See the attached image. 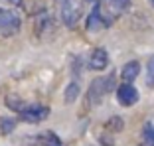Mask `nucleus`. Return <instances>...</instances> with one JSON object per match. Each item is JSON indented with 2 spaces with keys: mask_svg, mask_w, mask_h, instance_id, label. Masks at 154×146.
<instances>
[{
  "mask_svg": "<svg viewBox=\"0 0 154 146\" xmlns=\"http://www.w3.org/2000/svg\"><path fill=\"white\" fill-rule=\"evenodd\" d=\"M2 2H6V4H10V6H20L22 4V0H2Z\"/></svg>",
  "mask_w": 154,
  "mask_h": 146,
  "instance_id": "16",
  "label": "nucleus"
},
{
  "mask_svg": "<svg viewBox=\"0 0 154 146\" xmlns=\"http://www.w3.org/2000/svg\"><path fill=\"white\" fill-rule=\"evenodd\" d=\"M115 85V75H107V77H97L91 81L89 91H87V99L91 105H99L101 101L105 99V95L113 89Z\"/></svg>",
  "mask_w": 154,
  "mask_h": 146,
  "instance_id": "3",
  "label": "nucleus"
},
{
  "mask_svg": "<svg viewBox=\"0 0 154 146\" xmlns=\"http://www.w3.org/2000/svg\"><path fill=\"white\" fill-rule=\"evenodd\" d=\"M6 105L10 107L12 111H16V113H20V111L26 107V103H24L22 99H18V97H14V95H10V97H6Z\"/></svg>",
  "mask_w": 154,
  "mask_h": 146,
  "instance_id": "12",
  "label": "nucleus"
},
{
  "mask_svg": "<svg viewBox=\"0 0 154 146\" xmlns=\"http://www.w3.org/2000/svg\"><path fill=\"white\" fill-rule=\"evenodd\" d=\"M42 142H44V146H65L63 142L57 138V134H54V132L42 134Z\"/></svg>",
  "mask_w": 154,
  "mask_h": 146,
  "instance_id": "11",
  "label": "nucleus"
},
{
  "mask_svg": "<svg viewBox=\"0 0 154 146\" xmlns=\"http://www.w3.org/2000/svg\"><path fill=\"white\" fill-rule=\"evenodd\" d=\"M142 138H144V146H154V124L146 123L142 126Z\"/></svg>",
  "mask_w": 154,
  "mask_h": 146,
  "instance_id": "10",
  "label": "nucleus"
},
{
  "mask_svg": "<svg viewBox=\"0 0 154 146\" xmlns=\"http://www.w3.org/2000/svg\"><path fill=\"white\" fill-rule=\"evenodd\" d=\"M20 117H22V120H26V123L36 124V123H42V120H45L50 117V109L45 105H38V103H34V105L26 103V107L20 111Z\"/></svg>",
  "mask_w": 154,
  "mask_h": 146,
  "instance_id": "5",
  "label": "nucleus"
},
{
  "mask_svg": "<svg viewBox=\"0 0 154 146\" xmlns=\"http://www.w3.org/2000/svg\"><path fill=\"white\" fill-rule=\"evenodd\" d=\"M122 126H125V123H122L121 117H113V119H109V123H107V128H111V130H122Z\"/></svg>",
  "mask_w": 154,
  "mask_h": 146,
  "instance_id": "15",
  "label": "nucleus"
},
{
  "mask_svg": "<svg viewBox=\"0 0 154 146\" xmlns=\"http://www.w3.org/2000/svg\"><path fill=\"white\" fill-rule=\"evenodd\" d=\"M93 2H95V6H93L91 12L99 18L101 26L109 28L111 24H115V20L128 8V2H131V0H93Z\"/></svg>",
  "mask_w": 154,
  "mask_h": 146,
  "instance_id": "1",
  "label": "nucleus"
},
{
  "mask_svg": "<svg viewBox=\"0 0 154 146\" xmlns=\"http://www.w3.org/2000/svg\"><path fill=\"white\" fill-rule=\"evenodd\" d=\"M117 101L122 107H132L134 103H138V91L132 83H121L117 87Z\"/></svg>",
  "mask_w": 154,
  "mask_h": 146,
  "instance_id": "6",
  "label": "nucleus"
},
{
  "mask_svg": "<svg viewBox=\"0 0 154 146\" xmlns=\"http://www.w3.org/2000/svg\"><path fill=\"white\" fill-rule=\"evenodd\" d=\"M138 73H140V63L136 59H132V61H128V63H125V67H122V71H121V77H122L125 83H132L138 77Z\"/></svg>",
  "mask_w": 154,
  "mask_h": 146,
  "instance_id": "8",
  "label": "nucleus"
},
{
  "mask_svg": "<svg viewBox=\"0 0 154 146\" xmlns=\"http://www.w3.org/2000/svg\"><path fill=\"white\" fill-rule=\"evenodd\" d=\"M20 16L12 10H0V36L2 38H10L16 36L20 32Z\"/></svg>",
  "mask_w": 154,
  "mask_h": 146,
  "instance_id": "4",
  "label": "nucleus"
},
{
  "mask_svg": "<svg viewBox=\"0 0 154 146\" xmlns=\"http://www.w3.org/2000/svg\"><path fill=\"white\" fill-rule=\"evenodd\" d=\"M107 65H109V53H107V50L105 47H95L91 57H89V69L103 71Z\"/></svg>",
  "mask_w": 154,
  "mask_h": 146,
  "instance_id": "7",
  "label": "nucleus"
},
{
  "mask_svg": "<svg viewBox=\"0 0 154 146\" xmlns=\"http://www.w3.org/2000/svg\"><path fill=\"white\" fill-rule=\"evenodd\" d=\"M85 0H57V14L61 24L67 28H75L83 18Z\"/></svg>",
  "mask_w": 154,
  "mask_h": 146,
  "instance_id": "2",
  "label": "nucleus"
},
{
  "mask_svg": "<svg viewBox=\"0 0 154 146\" xmlns=\"http://www.w3.org/2000/svg\"><path fill=\"white\" fill-rule=\"evenodd\" d=\"M14 126H16V120L14 119H0V132L2 134H10L14 130Z\"/></svg>",
  "mask_w": 154,
  "mask_h": 146,
  "instance_id": "14",
  "label": "nucleus"
},
{
  "mask_svg": "<svg viewBox=\"0 0 154 146\" xmlns=\"http://www.w3.org/2000/svg\"><path fill=\"white\" fill-rule=\"evenodd\" d=\"M77 97H79V83H77V81H71L67 85V89H65V103L69 105V103H73Z\"/></svg>",
  "mask_w": 154,
  "mask_h": 146,
  "instance_id": "9",
  "label": "nucleus"
},
{
  "mask_svg": "<svg viewBox=\"0 0 154 146\" xmlns=\"http://www.w3.org/2000/svg\"><path fill=\"white\" fill-rule=\"evenodd\" d=\"M146 85L150 89L154 87V55H150L148 63H146Z\"/></svg>",
  "mask_w": 154,
  "mask_h": 146,
  "instance_id": "13",
  "label": "nucleus"
},
{
  "mask_svg": "<svg viewBox=\"0 0 154 146\" xmlns=\"http://www.w3.org/2000/svg\"><path fill=\"white\" fill-rule=\"evenodd\" d=\"M148 2H150V4H152V6H154V0H148Z\"/></svg>",
  "mask_w": 154,
  "mask_h": 146,
  "instance_id": "17",
  "label": "nucleus"
}]
</instances>
